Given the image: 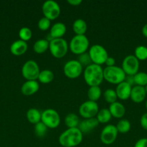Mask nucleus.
I'll return each mask as SVG.
<instances>
[{"instance_id": "f257e3e1", "label": "nucleus", "mask_w": 147, "mask_h": 147, "mask_svg": "<svg viewBox=\"0 0 147 147\" xmlns=\"http://www.w3.org/2000/svg\"><path fill=\"white\" fill-rule=\"evenodd\" d=\"M83 134L79 128H68L59 137V142L63 147H75L80 144Z\"/></svg>"}, {"instance_id": "f03ea898", "label": "nucleus", "mask_w": 147, "mask_h": 147, "mask_svg": "<svg viewBox=\"0 0 147 147\" xmlns=\"http://www.w3.org/2000/svg\"><path fill=\"white\" fill-rule=\"evenodd\" d=\"M84 78L88 86H99L104 80L103 69L101 65L96 64H91L85 67L84 71Z\"/></svg>"}, {"instance_id": "7ed1b4c3", "label": "nucleus", "mask_w": 147, "mask_h": 147, "mask_svg": "<svg viewBox=\"0 0 147 147\" xmlns=\"http://www.w3.org/2000/svg\"><path fill=\"white\" fill-rule=\"evenodd\" d=\"M104 79L112 84L118 85L125 81L126 74L122 67L114 65L111 67H106L103 69Z\"/></svg>"}, {"instance_id": "20e7f679", "label": "nucleus", "mask_w": 147, "mask_h": 147, "mask_svg": "<svg viewBox=\"0 0 147 147\" xmlns=\"http://www.w3.org/2000/svg\"><path fill=\"white\" fill-rule=\"evenodd\" d=\"M89 42L85 34H76L74 36L69 42V47L71 51L76 55H81L86 53L89 47Z\"/></svg>"}, {"instance_id": "39448f33", "label": "nucleus", "mask_w": 147, "mask_h": 147, "mask_svg": "<svg viewBox=\"0 0 147 147\" xmlns=\"http://www.w3.org/2000/svg\"><path fill=\"white\" fill-rule=\"evenodd\" d=\"M69 49L66 40L63 38L53 39L49 42V50L53 57L61 58L66 55Z\"/></svg>"}, {"instance_id": "423d86ee", "label": "nucleus", "mask_w": 147, "mask_h": 147, "mask_svg": "<svg viewBox=\"0 0 147 147\" xmlns=\"http://www.w3.org/2000/svg\"><path fill=\"white\" fill-rule=\"evenodd\" d=\"M89 55L91 57L92 63L101 65L106 61L108 56V53L106 49L101 45H93L91 46L89 50Z\"/></svg>"}, {"instance_id": "0eeeda50", "label": "nucleus", "mask_w": 147, "mask_h": 147, "mask_svg": "<svg viewBox=\"0 0 147 147\" xmlns=\"http://www.w3.org/2000/svg\"><path fill=\"white\" fill-rule=\"evenodd\" d=\"M41 121L48 129H56L60 124V116L54 109H48L41 113Z\"/></svg>"}, {"instance_id": "6e6552de", "label": "nucleus", "mask_w": 147, "mask_h": 147, "mask_svg": "<svg viewBox=\"0 0 147 147\" xmlns=\"http://www.w3.org/2000/svg\"><path fill=\"white\" fill-rule=\"evenodd\" d=\"M40 67L33 60H29L24 63L22 67V75L27 80H36L38 78Z\"/></svg>"}, {"instance_id": "1a4fd4ad", "label": "nucleus", "mask_w": 147, "mask_h": 147, "mask_svg": "<svg viewBox=\"0 0 147 147\" xmlns=\"http://www.w3.org/2000/svg\"><path fill=\"white\" fill-rule=\"evenodd\" d=\"M42 11L44 17L51 21L56 20L60 15L61 7L54 0H47L43 2Z\"/></svg>"}, {"instance_id": "9d476101", "label": "nucleus", "mask_w": 147, "mask_h": 147, "mask_svg": "<svg viewBox=\"0 0 147 147\" xmlns=\"http://www.w3.org/2000/svg\"><path fill=\"white\" fill-rule=\"evenodd\" d=\"M139 66V60L133 55H129L123 59L121 67L125 74L133 76L138 72Z\"/></svg>"}, {"instance_id": "9b49d317", "label": "nucleus", "mask_w": 147, "mask_h": 147, "mask_svg": "<svg viewBox=\"0 0 147 147\" xmlns=\"http://www.w3.org/2000/svg\"><path fill=\"white\" fill-rule=\"evenodd\" d=\"M99 111V106L97 102L86 100L80 105L79 109V114L84 119L95 118Z\"/></svg>"}, {"instance_id": "f8f14e48", "label": "nucleus", "mask_w": 147, "mask_h": 147, "mask_svg": "<svg viewBox=\"0 0 147 147\" xmlns=\"http://www.w3.org/2000/svg\"><path fill=\"white\" fill-rule=\"evenodd\" d=\"M83 67L77 60H71L66 62L63 66V73L69 78H76L82 73Z\"/></svg>"}, {"instance_id": "ddd939ff", "label": "nucleus", "mask_w": 147, "mask_h": 147, "mask_svg": "<svg viewBox=\"0 0 147 147\" xmlns=\"http://www.w3.org/2000/svg\"><path fill=\"white\" fill-rule=\"evenodd\" d=\"M118 131L116 126L108 124L103 128L100 133V140L103 144L110 145L113 143L117 139Z\"/></svg>"}, {"instance_id": "4468645a", "label": "nucleus", "mask_w": 147, "mask_h": 147, "mask_svg": "<svg viewBox=\"0 0 147 147\" xmlns=\"http://www.w3.org/2000/svg\"><path fill=\"white\" fill-rule=\"evenodd\" d=\"M97 119L96 118H91V119H84L79 123V128L82 134H89L92 132L95 128L97 127L99 124Z\"/></svg>"}, {"instance_id": "2eb2a0df", "label": "nucleus", "mask_w": 147, "mask_h": 147, "mask_svg": "<svg viewBox=\"0 0 147 147\" xmlns=\"http://www.w3.org/2000/svg\"><path fill=\"white\" fill-rule=\"evenodd\" d=\"M27 47H28V45H27V42H24L20 39L12 43L10 45V52L14 55L20 56L26 53Z\"/></svg>"}, {"instance_id": "dca6fc26", "label": "nucleus", "mask_w": 147, "mask_h": 147, "mask_svg": "<svg viewBox=\"0 0 147 147\" xmlns=\"http://www.w3.org/2000/svg\"><path fill=\"white\" fill-rule=\"evenodd\" d=\"M146 93L144 87L139 86H135L132 87L131 92L130 98L134 102V103H141L145 99Z\"/></svg>"}, {"instance_id": "f3484780", "label": "nucleus", "mask_w": 147, "mask_h": 147, "mask_svg": "<svg viewBox=\"0 0 147 147\" xmlns=\"http://www.w3.org/2000/svg\"><path fill=\"white\" fill-rule=\"evenodd\" d=\"M131 89H132V87L127 82L123 81L119 83L117 86L116 90H115L118 98L121 100H127L131 96Z\"/></svg>"}, {"instance_id": "a211bd4d", "label": "nucleus", "mask_w": 147, "mask_h": 147, "mask_svg": "<svg viewBox=\"0 0 147 147\" xmlns=\"http://www.w3.org/2000/svg\"><path fill=\"white\" fill-rule=\"evenodd\" d=\"M40 88L38 82L36 80H27L21 87V92L24 96H31L35 94Z\"/></svg>"}, {"instance_id": "6ab92c4d", "label": "nucleus", "mask_w": 147, "mask_h": 147, "mask_svg": "<svg viewBox=\"0 0 147 147\" xmlns=\"http://www.w3.org/2000/svg\"><path fill=\"white\" fill-rule=\"evenodd\" d=\"M66 32V27L63 22H56L50 27V34L53 39L62 38Z\"/></svg>"}, {"instance_id": "aec40b11", "label": "nucleus", "mask_w": 147, "mask_h": 147, "mask_svg": "<svg viewBox=\"0 0 147 147\" xmlns=\"http://www.w3.org/2000/svg\"><path fill=\"white\" fill-rule=\"evenodd\" d=\"M109 111L111 115L117 119H120L125 115V108L121 103L115 101L110 105Z\"/></svg>"}, {"instance_id": "412c9836", "label": "nucleus", "mask_w": 147, "mask_h": 147, "mask_svg": "<svg viewBox=\"0 0 147 147\" xmlns=\"http://www.w3.org/2000/svg\"><path fill=\"white\" fill-rule=\"evenodd\" d=\"M73 30L76 34H84L87 30V24L83 19H76L73 23Z\"/></svg>"}, {"instance_id": "4be33fe9", "label": "nucleus", "mask_w": 147, "mask_h": 147, "mask_svg": "<svg viewBox=\"0 0 147 147\" xmlns=\"http://www.w3.org/2000/svg\"><path fill=\"white\" fill-rule=\"evenodd\" d=\"M27 119L31 123L35 125L41 121V112L37 109L32 108L27 111Z\"/></svg>"}, {"instance_id": "5701e85b", "label": "nucleus", "mask_w": 147, "mask_h": 147, "mask_svg": "<svg viewBox=\"0 0 147 147\" xmlns=\"http://www.w3.org/2000/svg\"><path fill=\"white\" fill-rule=\"evenodd\" d=\"M49 48V42L46 39H40L35 41L33 45V50L37 54L45 53Z\"/></svg>"}, {"instance_id": "b1692460", "label": "nucleus", "mask_w": 147, "mask_h": 147, "mask_svg": "<svg viewBox=\"0 0 147 147\" xmlns=\"http://www.w3.org/2000/svg\"><path fill=\"white\" fill-rule=\"evenodd\" d=\"M65 124L68 128H78L79 124V118L76 113H69L64 119Z\"/></svg>"}, {"instance_id": "393cba45", "label": "nucleus", "mask_w": 147, "mask_h": 147, "mask_svg": "<svg viewBox=\"0 0 147 147\" xmlns=\"http://www.w3.org/2000/svg\"><path fill=\"white\" fill-rule=\"evenodd\" d=\"M53 78H54V74H53V72L51 70L46 69V70H41L40 72L37 79H38L40 83L47 84V83L53 81Z\"/></svg>"}, {"instance_id": "a878e982", "label": "nucleus", "mask_w": 147, "mask_h": 147, "mask_svg": "<svg viewBox=\"0 0 147 147\" xmlns=\"http://www.w3.org/2000/svg\"><path fill=\"white\" fill-rule=\"evenodd\" d=\"M102 95V90L99 86H90L88 89L87 96L89 100L97 102Z\"/></svg>"}, {"instance_id": "bb28decb", "label": "nucleus", "mask_w": 147, "mask_h": 147, "mask_svg": "<svg viewBox=\"0 0 147 147\" xmlns=\"http://www.w3.org/2000/svg\"><path fill=\"white\" fill-rule=\"evenodd\" d=\"M96 116V119H97L98 122L101 123H108L112 118V115L108 109H102L101 110H99Z\"/></svg>"}, {"instance_id": "cd10ccee", "label": "nucleus", "mask_w": 147, "mask_h": 147, "mask_svg": "<svg viewBox=\"0 0 147 147\" xmlns=\"http://www.w3.org/2000/svg\"><path fill=\"white\" fill-rule=\"evenodd\" d=\"M116 128L118 133L126 134L131 130V124L128 119H121L117 123Z\"/></svg>"}, {"instance_id": "c85d7f7f", "label": "nucleus", "mask_w": 147, "mask_h": 147, "mask_svg": "<svg viewBox=\"0 0 147 147\" xmlns=\"http://www.w3.org/2000/svg\"><path fill=\"white\" fill-rule=\"evenodd\" d=\"M134 83L135 86L145 87L147 85V73L144 72H138L133 76Z\"/></svg>"}, {"instance_id": "c756f323", "label": "nucleus", "mask_w": 147, "mask_h": 147, "mask_svg": "<svg viewBox=\"0 0 147 147\" xmlns=\"http://www.w3.org/2000/svg\"><path fill=\"white\" fill-rule=\"evenodd\" d=\"M135 57L138 60H147V47L144 45H139L135 49Z\"/></svg>"}, {"instance_id": "7c9ffc66", "label": "nucleus", "mask_w": 147, "mask_h": 147, "mask_svg": "<svg viewBox=\"0 0 147 147\" xmlns=\"http://www.w3.org/2000/svg\"><path fill=\"white\" fill-rule=\"evenodd\" d=\"M103 96L105 100H106L108 103H114L116 101L117 98H118V96H117L116 91L113 89L108 88L104 91Z\"/></svg>"}, {"instance_id": "2f4dec72", "label": "nucleus", "mask_w": 147, "mask_h": 147, "mask_svg": "<svg viewBox=\"0 0 147 147\" xmlns=\"http://www.w3.org/2000/svg\"><path fill=\"white\" fill-rule=\"evenodd\" d=\"M35 134L39 138H42L46 136L48 131V127L42 121L36 123L34 127Z\"/></svg>"}, {"instance_id": "473e14b6", "label": "nucleus", "mask_w": 147, "mask_h": 147, "mask_svg": "<svg viewBox=\"0 0 147 147\" xmlns=\"http://www.w3.org/2000/svg\"><path fill=\"white\" fill-rule=\"evenodd\" d=\"M32 36H33V32L29 27H22V28H20V31H19V37H20V40L27 42L31 39Z\"/></svg>"}, {"instance_id": "72a5a7b5", "label": "nucleus", "mask_w": 147, "mask_h": 147, "mask_svg": "<svg viewBox=\"0 0 147 147\" xmlns=\"http://www.w3.org/2000/svg\"><path fill=\"white\" fill-rule=\"evenodd\" d=\"M77 60L79 61V63L82 65V67H86L87 66L92 64V60H91V57L90 56H89V53H82V54L79 55Z\"/></svg>"}, {"instance_id": "f704fd0d", "label": "nucleus", "mask_w": 147, "mask_h": 147, "mask_svg": "<svg viewBox=\"0 0 147 147\" xmlns=\"http://www.w3.org/2000/svg\"><path fill=\"white\" fill-rule=\"evenodd\" d=\"M37 27H39L40 30H43V31L48 30L50 27V20L45 17H42L39 20L38 22H37Z\"/></svg>"}, {"instance_id": "c9c22d12", "label": "nucleus", "mask_w": 147, "mask_h": 147, "mask_svg": "<svg viewBox=\"0 0 147 147\" xmlns=\"http://www.w3.org/2000/svg\"><path fill=\"white\" fill-rule=\"evenodd\" d=\"M133 147H147V138H141L138 139Z\"/></svg>"}, {"instance_id": "e433bc0d", "label": "nucleus", "mask_w": 147, "mask_h": 147, "mask_svg": "<svg viewBox=\"0 0 147 147\" xmlns=\"http://www.w3.org/2000/svg\"><path fill=\"white\" fill-rule=\"evenodd\" d=\"M140 123L143 129L147 130V113H144L141 116V119H140Z\"/></svg>"}, {"instance_id": "4c0bfd02", "label": "nucleus", "mask_w": 147, "mask_h": 147, "mask_svg": "<svg viewBox=\"0 0 147 147\" xmlns=\"http://www.w3.org/2000/svg\"><path fill=\"white\" fill-rule=\"evenodd\" d=\"M105 64H106L107 67H111V66H114L115 64V60L112 57H108L107 58L106 61H105Z\"/></svg>"}, {"instance_id": "58836bf2", "label": "nucleus", "mask_w": 147, "mask_h": 147, "mask_svg": "<svg viewBox=\"0 0 147 147\" xmlns=\"http://www.w3.org/2000/svg\"><path fill=\"white\" fill-rule=\"evenodd\" d=\"M125 81L127 82V83H128L129 85H131V86H132L133 84H135V83H134L133 76H126V78H125Z\"/></svg>"}, {"instance_id": "ea45409f", "label": "nucleus", "mask_w": 147, "mask_h": 147, "mask_svg": "<svg viewBox=\"0 0 147 147\" xmlns=\"http://www.w3.org/2000/svg\"><path fill=\"white\" fill-rule=\"evenodd\" d=\"M67 2L73 6H78L82 4V0H67Z\"/></svg>"}, {"instance_id": "a19ab883", "label": "nucleus", "mask_w": 147, "mask_h": 147, "mask_svg": "<svg viewBox=\"0 0 147 147\" xmlns=\"http://www.w3.org/2000/svg\"><path fill=\"white\" fill-rule=\"evenodd\" d=\"M142 34L144 37H147V23L142 27Z\"/></svg>"}, {"instance_id": "79ce46f5", "label": "nucleus", "mask_w": 147, "mask_h": 147, "mask_svg": "<svg viewBox=\"0 0 147 147\" xmlns=\"http://www.w3.org/2000/svg\"><path fill=\"white\" fill-rule=\"evenodd\" d=\"M144 88H145V90H146V94H147V85L146 86H145V87H144Z\"/></svg>"}, {"instance_id": "37998d69", "label": "nucleus", "mask_w": 147, "mask_h": 147, "mask_svg": "<svg viewBox=\"0 0 147 147\" xmlns=\"http://www.w3.org/2000/svg\"><path fill=\"white\" fill-rule=\"evenodd\" d=\"M146 109H147V100H146Z\"/></svg>"}, {"instance_id": "c03bdc74", "label": "nucleus", "mask_w": 147, "mask_h": 147, "mask_svg": "<svg viewBox=\"0 0 147 147\" xmlns=\"http://www.w3.org/2000/svg\"><path fill=\"white\" fill-rule=\"evenodd\" d=\"M128 147H133V146H128Z\"/></svg>"}]
</instances>
